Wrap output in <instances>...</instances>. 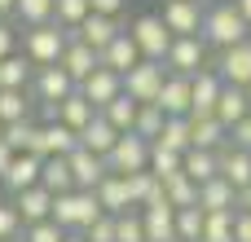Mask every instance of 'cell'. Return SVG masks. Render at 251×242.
<instances>
[{
	"instance_id": "obj_52",
	"label": "cell",
	"mask_w": 251,
	"mask_h": 242,
	"mask_svg": "<svg viewBox=\"0 0 251 242\" xmlns=\"http://www.w3.org/2000/svg\"><path fill=\"white\" fill-rule=\"evenodd\" d=\"M9 163H13V150H9V145H4V141H0V176H4V172H9Z\"/></svg>"
},
{
	"instance_id": "obj_3",
	"label": "cell",
	"mask_w": 251,
	"mask_h": 242,
	"mask_svg": "<svg viewBox=\"0 0 251 242\" xmlns=\"http://www.w3.org/2000/svg\"><path fill=\"white\" fill-rule=\"evenodd\" d=\"M66 31L57 26V22H44V26H31L26 35H22V57L35 66V71H44V66H57V57H62V48H66Z\"/></svg>"
},
{
	"instance_id": "obj_25",
	"label": "cell",
	"mask_w": 251,
	"mask_h": 242,
	"mask_svg": "<svg viewBox=\"0 0 251 242\" xmlns=\"http://www.w3.org/2000/svg\"><path fill=\"white\" fill-rule=\"evenodd\" d=\"M0 185H4V190H13V194H22V190L40 185V159H31V154H13V163H9V172L0 176Z\"/></svg>"
},
{
	"instance_id": "obj_28",
	"label": "cell",
	"mask_w": 251,
	"mask_h": 242,
	"mask_svg": "<svg viewBox=\"0 0 251 242\" xmlns=\"http://www.w3.org/2000/svg\"><path fill=\"white\" fill-rule=\"evenodd\" d=\"M31 75H35V66H31L22 53L4 57V62H0V93H26V88H31Z\"/></svg>"
},
{
	"instance_id": "obj_9",
	"label": "cell",
	"mask_w": 251,
	"mask_h": 242,
	"mask_svg": "<svg viewBox=\"0 0 251 242\" xmlns=\"http://www.w3.org/2000/svg\"><path fill=\"white\" fill-rule=\"evenodd\" d=\"M26 93H35L40 106H57V101H66V97L75 93V84H71V75H66L62 66H44V71L31 75V88H26Z\"/></svg>"
},
{
	"instance_id": "obj_50",
	"label": "cell",
	"mask_w": 251,
	"mask_h": 242,
	"mask_svg": "<svg viewBox=\"0 0 251 242\" xmlns=\"http://www.w3.org/2000/svg\"><path fill=\"white\" fill-rule=\"evenodd\" d=\"M234 242H251V216L234 212Z\"/></svg>"
},
{
	"instance_id": "obj_36",
	"label": "cell",
	"mask_w": 251,
	"mask_h": 242,
	"mask_svg": "<svg viewBox=\"0 0 251 242\" xmlns=\"http://www.w3.org/2000/svg\"><path fill=\"white\" fill-rule=\"evenodd\" d=\"M154 145H163L172 154H185L190 150V119H163V132H159Z\"/></svg>"
},
{
	"instance_id": "obj_29",
	"label": "cell",
	"mask_w": 251,
	"mask_h": 242,
	"mask_svg": "<svg viewBox=\"0 0 251 242\" xmlns=\"http://www.w3.org/2000/svg\"><path fill=\"white\" fill-rule=\"evenodd\" d=\"M159 185H163V198H168L172 212H181V207H199V185H194L185 172H176V176H168V181H159Z\"/></svg>"
},
{
	"instance_id": "obj_53",
	"label": "cell",
	"mask_w": 251,
	"mask_h": 242,
	"mask_svg": "<svg viewBox=\"0 0 251 242\" xmlns=\"http://www.w3.org/2000/svg\"><path fill=\"white\" fill-rule=\"evenodd\" d=\"M234 9L243 13V22H247V26H251V0H234Z\"/></svg>"
},
{
	"instance_id": "obj_13",
	"label": "cell",
	"mask_w": 251,
	"mask_h": 242,
	"mask_svg": "<svg viewBox=\"0 0 251 242\" xmlns=\"http://www.w3.org/2000/svg\"><path fill=\"white\" fill-rule=\"evenodd\" d=\"M141 62V53H137V44H132V35H128V26L97 53V66H106V71H115V75H128L132 66Z\"/></svg>"
},
{
	"instance_id": "obj_49",
	"label": "cell",
	"mask_w": 251,
	"mask_h": 242,
	"mask_svg": "<svg viewBox=\"0 0 251 242\" xmlns=\"http://www.w3.org/2000/svg\"><path fill=\"white\" fill-rule=\"evenodd\" d=\"M13 53H18V31H13L9 22H0V62L13 57Z\"/></svg>"
},
{
	"instance_id": "obj_23",
	"label": "cell",
	"mask_w": 251,
	"mask_h": 242,
	"mask_svg": "<svg viewBox=\"0 0 251 242\" xmlns=\"http://www.w3.org/2000/svg\"><path fill=\"white\" fill-rule=\"evenodd\" d=\"M93 198H97V207H101L106 216H124V212H132V207H128V194H124V176H115V172H106V176L97 181Z\"/></svg>"
},
{
	"instance_id": "obj_10",
	"label": "cell",
	"mask_w": 251,
	"mask_h": 242,
	"mask_svg": "<svg viewBox=\"0 0 251 242\" xmlns=\"http://www.w3.org/2000/svg\"><path fill=\"white\" fill-rule=\"evenodd\" d=\"M221 75L212 71V66H203L194 79H190V119H207L212 110H216V97H221Z\"/></svg>"
},
{
	"instance_id": "obj_38",
	"label": "cell",
	"mask_w": 251,
	"mask_h": 242,
	"mask_svg": "<svg viewBox=\"0 0 251 242\" xmlns=\"http://www.w3.org/2000/svg\"><path fill=\"white\" fill-rule=\"evenodd\" d=\"M132 132H137L141 141H159V132H163V110H159V106H137Z\"/></svg>"
},
{
	"instance_id": "obj_27",
	"label": "cell",
	"mask_w": 251,
	"mask_h": 242,
	"mask_svg": "<svg viewBox=\"0 0 251 242\" xmlns=\"http://www.w3.org/2000/svg\"><path fill=\"white\" fill-rule=\"evenodd\" d=\"M40 141H44V159H66L79 145V132H71L66 123H40Z\"/></svg>"
},
{
	"instance_id": "obj_20",
	"label": "cell",
	"mask_w": 251,
	"mask_h": 242,
	"mask_svg": "<svg viewBox=\"0 0 251 242\" xmlns=\"http://www.w3.org/2000/svg\"><path fill=\"white\" fill-rule=\"evenodd\" d=\"M141 229H146V242H176V212L168 203L141 207Z\"/></svg>"
},
{
	"instance_id": "obj_46",
	"label": "cell",
	"mask_w": 251,
	"mask_h": 242,
	"mask_svg": "<svg viewBox=\"0 0 251 242\" xmlns=\"http://www.w3.org/2000/svg\"><path fill=\"white\" fill-rule=\"evenodd\" d=\"M225 145H229V150H243V154H251V115H247V119H238V123L229 128Z\"/></svg>"
},
{
	"instance_id": "obj_54",
	"label": "cell",
	"mask_w": 251,
	"mask_h": 242,
	"mask_svg": "<svg viewBox=\"0 0 251 242\" xmlns=\"http://www.w3.org/2000/svg\"><path fill=\"white\" fill-rule=\"evenodd\" d=\"M13 4H18V0H0V22H4L9 13H13Z\"/></svg>"
},
{
	"instance_id": "obj_21",
	"label": "cell",
	"mask_w": 251,
	"mask_h": 242,
	"mask_svg": "<svg viewBox=\"0 0 251 242\" xmlns=\"http://www.w3.org/2000/svg\"><path fill=\"white\" fill-rule=\"evenodd\" d=\"M212 115H216V123L229 132L238 119H247V115H251L247 93H243V88H234V84H221V97H216V110H212Z\"/></svg>"
},
{
	"instance_id": "obj_35",
	"label": "cell",
	"mask_w": 251,
	"mask_h": 242,
	"mask_svg": "<svg viewBox=\"0 0 251 242\" xmlns=\"http://www.w3.org/2000/svg\"><path fill=\"white\" fill-rule=\"evenodd\" d=\"M199 242H234V212H203V238Z\"/></svg>"
},
{
	"instance_id": "obj_12",
	"label": "cell",
	"mask_w": 251,
	"mask_h": 242,
	"mask_svg": "<svg viewBox=\"0 0 251 242\" xmlns=\"http://www.w3.org/2000/svg\"><path fill=\"white\" fill-rule=\"evenodd\" d=\"M119 31H124V22H119V18H101V13H88V18H84V22H79L71 35H75L79 44H88L93 53H101V48H106V44H110Z\"/></svg>"
},
{
	"instance_id": "obj_19",
	"label": "cell",
	"mask_w": 251,
	"mask_h": 242,
	"mask_svg": "<svg viewBox=\"0 0 251 242\" xmlns=\"http://www.w3.org/2000/svg\"><path fill=\"white\" fill-rule=\"evenodd\" d=\"M13 212H18V220H22V229H26V225H40V220H49V212H53V194L40 190V185H31V190L13 194Z\"/></svg>"
},
{
	"instance_id": "obj_6",
	"label": "cell",
	"mask_w": 251,
	"mask_h": 242,
	"mask_svg": "<svg viewBox=\"0 0 251 242\" xmlns=\"http://www.w3.org/2000/svg\"><path fill=\"white\" fill-rule=\"evenodd\" d=\"M128 35H132V44H137L141 62H163V57H168L172 35H168V26L159 22V13H141V18L128 26Z\"/></svg>"
},
{
	"instance_id": "obj_7",
	"label": "cell",
	"mask_w": 251,
	"mask_h": 242,
	"mask_svg": "<svg viewBox=\"0 0 251 242\" xmlns=\"http://www.w3.org/2000/svg\"><path fill=\"white\" fill-rule=\"evenodd\" d=\"M159 22L168 26L172 40H181V35H199V31H203V0H163Z\"/></svg>"
},
{
	"instance_id": "obj_37",
	"label": "cell",
	"mask_w": 251,
	"mask_h": 242,
	"mask_svg": "<svg viewBox=\"0 0 251 242\" xmlns=\"http://www.w3.org/2000/svg\"><path fill=\"white\" fill-rule=\"evenodd\" d=\"M84 18H88V0H53V22H57L66 35H71Z\"/></svg>"
},
{
	"instance_id": "obj_32",
	"label": "cell",
	"mask_w": 251,
	"mask_h": 242,
	"mask_svg": "<svg viewBox=\"0 0 251 242\" xmlns=\"http://www.w3.org/2000/svg\"><path fill=\"white\" fill-rule=\"evenodd\" d=\"M181 172H185L194 185H207V181L216 176V154H207V150H185V154H181Z\"/></svg>"
},
{
	"instance_id": "obj_8",
	"label": "cell",
	"mask_w": 251,
	"mask_h": 242,
	"mask_svg": "<svg viewBox=\"0 0 251 242\" xmlns=\"http://www.w3.org/2000/svg\"><path fill=\"white\" fill-rule=\"evenodd\" d=\"M203 62H207L203 35H181V40H172V44H168V57H163V66H168L172 75H190V79L203 71Z\"/></svg>"
},
{
	"instance_id": "obj_43",
	"label": "cell",
	"mask_w": 251,
	"mask_h": 242,
	"mask_svg": "<svg viewBox=\"0 0 251 242\" xmlns=\"http://www.w3.org/2000/svg\"><path fill=\"white\" fill-rule=\"evenodd\" d=\"M115 242H146L141 212H124V216H115Z\"/></svg>"
},
{
	"instance_id": "obj_22",
	"label": "cell",
	"mask_w": 251,
	"mask_h": 242,
	"mask_svg": "<svg viewBox=\"0 0 251 242\" xmlns=\"http://www.w3.org/2000/svg\"><path fill=\"white\" fill-rule=\"evenodd\" d=\"M115 141H119V132H115L101 115H93V123L79 128V150H88V154H97V159H106V154L115 150Z\"/></svg>"
},
{
	"instance_id": "obj_40",
	"label": "cell",
	"mask_w": 251,
	"mask_h": 242,
	"mask_svg": "<svg viewBox=\"0 0 251 242\" xmlns=\"http://www.w3.org/2000/svg\"><path fill=\"white\" fill-rule=\"evenodd\" d=\"M22 119H31L26 93H0V128L4 123H22Z\"/></svg>"
},
{
	"instance_id": "obj_42",
	"label": "cell",
	"mask_w": 251,
	"mask_h": 242,
	"mask_svg": "<svg viewBox=\"0 0 251 242\" xmlns=\"http://www.w3.org/2000/svg\"><path fill=\"white\" fill-rule=\"evenodd\" d=\"M31 141H35V123H31V119H22V123H4V145H9L13 154H26Z\"/></svg>"
},
{
	"instance_id": "obj_26",
	"label": "cell",
	"mask_w": 251,
	"mask_h": 242,
	"mask_svg": "<svg viewBox=\"0 0 251 242\" xmlns=\"http://www.w3.org/2000/svg\"><path fill=\"white\" fill-rule=\"evenodd\" d=\"M225 128L216 123V115H207V119H190V150H207V154H216L221 145H225Z\"/></svg>"
},
{
	"instance_id": "obj_14",
	"label": "cell",
	"mask_w": 251,
	"mask_h": 242,
	"mask_svg": "<svg viewBox=\"0 0 251 242\" xmlns=\"http://www.w3.org/2000/svg\"><path fill=\"white\" fill-rule=\"evenodd\" d=\"M216 75H221L225 84H234V88H247L251 84V40H243V44H234V48L221 53Z\"/></svg>"
},
{
	"instance_id": "obj_17",
	"label": "cell",
	"mask_w": 251,
	"mask_h": 242,
	"mask_svg": "<svg viewBox=\"0 0 251 242\" xmlns=\"http://www.w3.org/2000/svg\"><path fill=\"white\" fill-rule=\"evenodd\" d=\"M216 176H221V181H229V185H234V194H238V190H247V185H251V154L221 145V150H216Z\"/></svg>"
},
{
	"instance_id": "obj_5",
	"label": "cell",
	"mask_w": 251,
	"mask_h": 242,
	"mask_svg": "<svg viewBox=\"0 0 251 242\" xmlns=\"http://www.w3.org/2000/svg\"><path fill=\"white\" fill-rule=\"evenodd\" d=\"M106 172H115V176L150 172V141H141L137 132H119L115 150L106 154Z\"/></svg>"
},
{
	"instance_id": "obj_31",
	"label": "cell",
	"mask_w": 251,
	"mask_h": 242,
	"mask_svg": "<svg viewBox=\"0 0 251 242\" xmlns=\"http://www.w3.org/2000/svg\"><path fill=\"white\" fill-rule=\"evenodd\" d=\"M40 190H49L53 198H57V194H71V190H75L66 159H44V163H40Z\"/></svg>"
},
{
	"instance_id": "obj_2",
	"label": "cell",
	"mask_w": 251,
	"mask_h": 242,
	"mask_svg": "<svg viewBox=\"0 0 251 242\" xmlns=\"http://www.w3.org/2000/svg\"><path fill=\"white\" fill-rule=\"evenodd\" d=\"M97 216H106V212L97 207L93 190H71V194H57V198H53V212H49V220H53L62 234H84Z\"/></svg>"
},
{
	"instance_id": "obj_44",
	"label": "cell",
	"mask_w": 251,
	"mask_h": 242,
	"mask_svg": "<svg viewBox=\"0 0 251 242\" xmlns=\"http://www.w3.org/2000/svg\"><path fill=\"white\" fill-rule=\"evenodd\" d=\"M62 238H66V234H62L53 220H40V225H26L18 242H62Z\"/></svg>"
},
{
	"instance_id": "obj_24",
	"label": "cell",
	"mask_w": 251,
	"mask_h": 242,
	"mask_svg": "<svg viewBox=\"0 0 251 242\" xmlns=\"http://www.w3.org/2000/svg\"><path fill=\"white\" fill-rule=\"evenodd\" d=\"M93 115H97V110H93V101L75 88L66 101H57V119H53V123H66L71 132H79V128H88V123H93Z\"/></svg>"
},
{
	"instance_id": "obj_1",
	"label": "cell",
	"mask_w": 251,
	"mask_h": 242,
	"mask_svg": "<svg viewBox=\"0 0 251 242\" xmlns=\"http://www.w3.org/2000/svg\"><path fill=\"white\" fill-rule=\"evenodd\" d=\"M203 44H216L221 53L225 48H234V44H243L251 40V26L243 22V13L234 9V0H221V4H212V9H203Z\"/></svg>"
},
{
	"instance_id": "obj_55",
	"label": "cell",
	"mask_w": 251,
	"mask_h": 242,
	"mask_svg": "<svg viewBox=\"0 0 251 242\" xmlns=\"http://www.w3.org/2000/svg\"><path fill=\"white\" fill-rule=\"evenodd\" d=\"M62 242H84V234H66V238H62Z\"/></svg>"
},
{
	"instance_id": "obj_48",
	"label": "cell",
	"mask_w": 251,
	"mask_h": 242,
	"mask_svg": "<svg viewBox=\"0 0 251 242\" xmlns=\"http://www.w3.org/2000/svg\"><path fill=\"white\" fill-rule=\"evenodd\" d=\"M128 0H88V13H101V18H119Z\"/></svg>"
},
{
	"instance_id": "obj_11",
	"label": "cell",
	"mask_w": 251,
	"mask_h": 242,
	"mask_svg": "<svg viewBox=\"0 0 251 242\" xmlns=\"http://www.w3.org/2000/svg\"><path fill=\"white\" fill-rule=\"evenodd\" d=\"M154 106L163 110V119H190V75H172L168 71Z\"/></svg>"
},
{
	"instance_id": "obj_15",
	"label": "cell",
	"mask_w": 251,
	"mask_h": 242,
	"mask_svg": "<svg viewBox=\"0 0 251 242\" xmlns=\"http://www.w3.org/2000/svg\"><path fill=\"white\" fill-rule=\"evenodd\" d=\"M57 66H62V71L71 75V84L79 88V84H84V79H88V75L97 71V53H93L88 44H79V40L71 35V40H66V48H62V57H57Z\"/></svg>"
},
{
	"instance_id": "obj_34",
	"label": "cell",
	"mask_w": 251,
	"mask_h": 242,
	"mask_svg": "<svg viewBox=\"0 0 251 242\" xmlns=\"http://www.w3.org/2000/svg\"><path fill=\"white\" fill-rule=\"evenodd\" d=\"M97 115H101V119H106L115 132H132V119H137V101H128V97L119 93V97H115L110 106H101Z\"/></svg>"
},
{
	"instance_id": "obj_18",
	"label": "cell",
	"mask_w": 251,
	"mask_h": 242,
	"mask_svg": "<svg viewBox=\"0 0 251 242\" xmlns=\"http://www.w3.org/2000/svg\"><path fill=\"white\" fill-rule=\"evenodd\" d=\"M66 168H71L75 190H97V181L106 176V159H97V154H88V150H79V145L66 154Z\"/></svg>"
},
{
	"instance_id": "obj_56",
	"label": "cell",
	"mask_w": 251,
	"mask_h": 242,
	"mask_svg": "<svg viewBox=\"0 0 251 242\" xmlns=\"http://www.w3.org/2000/svg\"><path fill=\"white\" fill-rule=\"evenodd\" d=\"M243 93H247V106H251V84H247V88H243Z\"/></svg>"
},
{
	"instance_id": "obj_45",
	"label": "cell",
	"mask_w": 251,
	"mask_h": 242,
	"mask_svg": "<svg viewBox=\"0 0 251 242\" xmlns=\"http://www.w3.org/2000/svg\"><path fill=\"white\" fill-rule=\"evenodd\" d=\"M18 234H22V220H18L13 203H0V242H18Z\"/></svg>"
},
{
	"instance_id": "obj_30",
	"label": "cell",
	"mask_w": 251,
	"mask_h": 242,
	"mask_svg": "<svg viewBox=\"0 0 251 242\" xmlns=\"http://www.w3.org/2000/svg\"><path fill=\"white\" fill-rule=\"evenodd\" d=\"M199 212H234V185L221 181V176L199 185Z\"/></svg>"
},
{
	"instance_id": "obj_51",
	"label": "cell",
	"mask_w": 251,
	"mask_h": 242,
	"mask_svg": "<svg viewBox=\"0 0 251 242\" xmlns=\"http://www.w3.org/2000/svg\"><path fill=\"white\" fill-rule=\"evenodd\" d=\"M234 212H247V216H251V185L234 194Z\"/></svg>"
},
{
	"instance_id": "obj_33",
	"label": "cell",
	"mask_w": 251,
	"mask_h": 242,
	"mask_svg": "<svg viewBox=\"0 0 251 242\" xmlns=\"http://www.w3.org/2000/svg\"><path fill=\"white\" fill-rule=\"evenodd\" d=\"M9 18L22 22L26 31H31V26H44V22H53V0H18Z\"/></svg>"
},
{
	"instance_id": "obj_39",
	"label": "cell",
	"mask_w": 251,
	"mask_h": 242,
	"mask_svg": "<svg viewBox=\"0 0 251 242\" xmlns=\"http://www.w3.org/2000/svg\"><path fill=\"white\" fill-rule=\"evenodd\" d=\"M176 172H181V154H172V150H163V145L150 141V176L154 181H168Z\"/></svg>"
},
{
	"instance_id": "obj_47",
	"label": "cell",
	"mask_w": 251,
	"mask_h": 242,
	"mask_svg": "<svg viewBox=\"0 0 251 242\" xmlns=\"http://www.w3.org/2000/svg\"><path fill=\"white\" fill-rule=\"evenodd\" d=\"M84 242H115V216H97L84 229Z\"/></svg>"
},
{
	"instance_id": "obj_41",
	"label": "cell",
	"mask_w": 251,
	"mask_h": 242,
	"mask_svg": "<svg viewBox=\"0 0 251 242\" xmlns=\"http://www.w3.org/2000/svg\"><path fill=\"white\" fill-rule=\"evenodd\" d=\"M203 238V212L199 207H181L176 212V242H199Z\"/></svg>"
},
{
	"instance_id": "obj_4",
	"label": "cell",
	"mask_w": 251,
	"mask_h": 242,
	"mask_svg": "<svg viewBox=\"0 0 251 242\" xmlns=\"http://www.w3.org/2000/svg\"><path fill=\"white\" fill-rule=\"evenodd\" d=\"M163 79H168V66H163V62H137V66L124 75V97L137 101V106H154Z\"/></svg>"
},
{
	"instance_id": "obj_16",
	"label": "cell",
	"mask_w": 251,
	"mask_h": 242,
	"mask_svg": "<svg viewBox=\"0 0 251 242\" xmlns=\"http://www.w3.org/2000/svg\"><path fill=\"white\" fill-rule=\"evenodd\" d=\"M79 93L93 101V110H101V106H110L119 93H124V75H115V71H106V66H97L84 84H79Z\"/></svg>"
}]
</instances>
